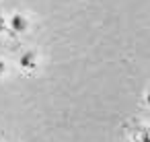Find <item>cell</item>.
I'll use <instances>...</instances> for the list:
<instances>
[{
	"mask_svg": "<svg viewBox=\"0 0 150 142\" xmlns=\"http://www.w3.org/2000/svg\"><path fill=\"white\" fill-rule=\"evenodd\" d=\"M146 103L150 105V91H148V97H146Z\"/></svg>",
	"mask_w": 150,
	"mask_h": 142,
	"instance_id": "8992f818",
	"label": "cell"
},
{
	"mask_svg": "<svg viewBox=\"0 0 150 142\" xmlns=\"http://www.w3.org/2000/svg\"><path fill=\"white\" fill-rule=\"evenodd\" d=\"M0 31H4V21L0 19Z\"/></svg>",
	"mask_w": 150,
	"mask_h": 142,
	"instance_id": "5b68a950",
	"label": "cell"
},
{
	"mask_svg": "<svg viewBox=\"0 0 150 142\" xmlns=\"http://www.w3.org/2000/svg\"><path fill=\"white\" fill-rule=\"evenodd\" d=\"M4 72H6V62L0 60V76H4Z\"/></svg>",
	"mask_w": 150,
	"mask_h": 142,
	"instance_id": "3957f363",
	"label": "cell"
},
{
	"mask_svg": "<svg viewBox=\"0 0 150 142\" xmlns=\"http://www.w3.org/2000/svg\"><path fill=\"white\" fill-rule=\"evenodd\" d=\"M140 140H144V142H150V136H148L146 132H142V134H140Z\"/></svg>",
	"mask_w": 150,
	"mask_h": 142,
	"instance_id": "277c9868",
	"label": "cell"
},
{
	"mask_svg": "<svg viewBox=\"0 0 150 142\" xmlns=\"http://www.w3.org/2000/svg\"><path fill=\"white\" fill-rule=\"evenodd\" d=\"M11 29H13V33H25V31L29 29L27 17L21 15V13H15V15L11 17Z\"/></svg>",
	"mask_w": 150,
	"mask_h": 142,
	"instance_id": "6da1fadb",
	"label": "cell"
},
{
	"mask_svg": "<svg viewBox=\"0 0 150 142\" xmlns=\"http://www.w3.org/2000/svg\"><path fill=\"white\" fill-rule=\"evenodd\" d=\"M19 64H21L23 70H33V68L37 66V54H35V52H25V54H21Z\"/></svg>",
	"mask_w": 150,
	"mask_h": 142,
	"instance_id": "7a4b0ae2",
	"label": "cell"
}]
</instances>
